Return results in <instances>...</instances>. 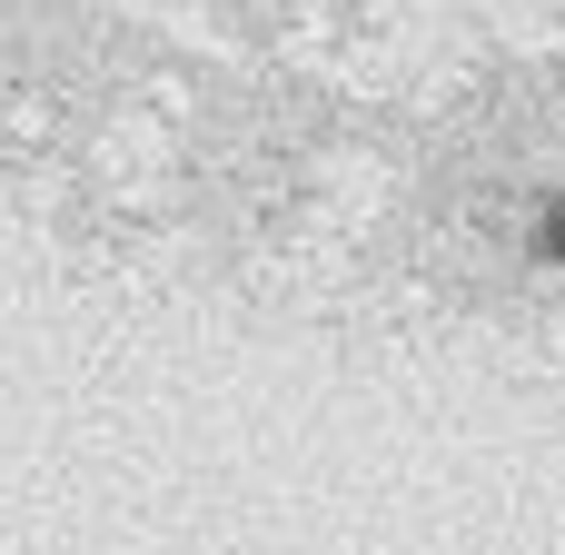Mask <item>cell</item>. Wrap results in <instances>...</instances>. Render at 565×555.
<instances>
[{
	"label": "cell",
	"instance_id": "1",
	"mask_svg": "<svg viewBox=\"0 0 565 555\" xmlns=\"http://www.w3.org/2000/svg\"><path fill=\"white\" fill-rule=\"evenodd\" d=\"M546 248H556V258H565V199H556V218H546Z\"/></svg>",
	"mask_w": 565,
	"mask_h": 555
}]
</instances>
